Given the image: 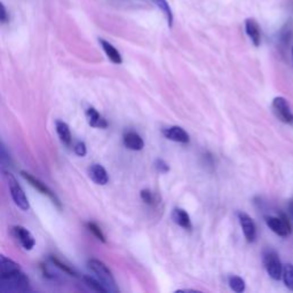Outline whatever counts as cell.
<instances>
[{
  "instance_id": "cell-2",
  "label": "cell",
  "mask_w": 293,
  "mask_h": 293,
  "mask_svg": "<svg viewBox=\"0 0 293 293\" xmlns=\"http://www.w3.org/2000/svg\"><path fill=\"white\" fill-rule=\"evenodd\" d=\"M90 270L93 272L95 277L100 280L101 284L106 288V290L108 292H118L116 280H114V276L110 272V269L102 262V261L98 259H90L87 262Z\"/></svg>"
},
{
  "instance_id": "cell-26",
  "label": "cell",
  "mask_w": 293,
  "mask_h": 293,
  "mask_svg": "<svg viewBox=\"0 0 293 293\" xmlns=\"http://www.w3.org/2000/svg\"><path fill=\"white\" fill-rule=\"evenodd\" d=\"M74 152L79 157H84L87 154V148L86 144L82 141H77L76 144H74Z\"/></svg>"
},
{
  "instance_id": "cell-13",
  "label": "cell",
  "mask_w": 293,
  "mask_h": 293,
  "mask_svg": "<svg viewBox=\"0 0 293 293\" xmlns=\"http://www.w3.org/2000/svg\"><path fill=\"white\" fill-rule=\"evenodd\" d=\"M245 32L248 36V38L251 39L254 46H260L261 44V32H260V26L258 22L254 18H248L245 21Z\"/></svg>"
},
{
  "instance_id": "cell-14",
  "label": "cell",
  "mask_w": 293,
  "mask_h": 293,
  "mask_svg": "<svg viewBox=\"0 0 293 293\" xmlns=\"http://www.w3.org/2000/svg\"><path fill=\"white\" fill-rule=\"evenodd\" d=\"M172 220L174 224L180 226L181 228L186 229V230H192V220H190V216L184 208H174L172 211Z\"/></svg>"
},
{
  "instance_id": "cell-27",
  "label": "cell",
  "mask_w": 293,
  "mask_h": 293,
  "mask_svg": "<svg viewBox=\"0 0 293 293\" xmlns=\"http://www.w3.org/2000/svg\"><path fill=\"white\" fill-rule=\"evenodd\" d=\"M50 260L53 261V264H55V266H58V268H61L63 272H66V274H70L71 276L76 275V272H74V270H72V269H71L70 267L66 266V264H63L61 262V261H58L56 258H54V256H52V258H50Z\"/></svg>"
},
{
  "instance_id": "cell-25",
  "label": "cell",
  "mask_w": 293,
  "mask_h": 293,
  "mask_svg": "<svg viewBox=\"0 0 293 293\" xmlns=\"http://www.w3.org/2000/svg\"><path fill=\"white\" fill-rule=\"evenodd\" d=\"M154 166H155L156 171L160 173H168L170 171L168 164L164 160H162V158H157L155 163H154Z\"/></svg>"
},
{
  "instance_id": "cell-6",
  "label": "cell",
  "mask_w": 293,
  "mask_h": 293,
  "mask_svg": "<svg viewBox=\"0 0 293 293\" xmlns=\"http://www.w3.org/2000/svg\"><path fill=\"white\" fill-rule=\"evenodd\" d=\"M264 221H266V224L268 226V228L274 232L276 235L282 236V237H288V235H291L292 232L291 224L285 216H268L264 218Z\"/></svg>"
},
{
  "instance_id": "cell-22",
  "label": "cell",
  "mask_w": 293,
  "mask_h": 293,
  "mask_svg": "<svg viewBox=\"0 0 293 293\" xmlns=\"http://www.w3.org/2000/svg\"><path fill=\"white\" fill-rule=\"evenodd\" d=\"M282 276L285 286H286L288 290L293 291V264H288L284 267Z\"/></svg>"
},
{
  "instance_id": "cell-3",
  "label": "cell",
  "mask_w": 293,
  "mask_h": 293,
  "mask_svg": "<svg viewBox=\"0 0 293 293\" xmlns=\"http://www.w3.org/2000/svg\"><path fill=\"white\" fill-rule=\"evenodd\" d=\"M262 261L264 269H266L269 277L274 280H280V277H282L283 267L277 252L272 250V248H268V250L264 251Z\"/></svg>"
},
{
  "instance_id": "cell-5",
  "label": "cell",
  "mask_w": 293,
  "mask_h": 293,
  "mask_svg": "<svg viewBox=\"0 0 293 293\" xmlns=\"http://www.w3.org/2000/svg\"><path fill=\"white\" fill-rule=\"evenodd\" d=\"M7 178H8V186H10V196L13 198L15 205L18 208H21L22 211H28L30 208L29 200H28V197L26 195L24 190L18 184V180L12 176V174H7Z\"/></svg>"
},
{
  "instance_id": "cell-4",
  "label": "cell",
  "mask_w": 293,
  "mask_h": 293,
  "mask_svg": "<svg viewBox=\"0 0 293 293\" xmlns=\"http://www.w3.org/2000/svg\"><path fill=\"white\" fill-rule=\"evenodd\" d=\"M272 109L277 120L286 125H293V112H291L286 98L283 96L275 98L272 100Z\"/></svg>"
},
{
  "instance_id": "cell-18",
  "label": "cell",
  "mask_w": 293,
  "mask_h": 293,
  "mask_svg": "<svg viewBox=\"0 0 293 293\" xmlns=\"http://www.w3.org/2000/svg\"><path fill=\"white\" fill-rule=\"evenodd\" d=\"M55 128H56V133L62 144L66 146H70L71 142H72V136H71L68 124L62 120H58L55 122Z\"/></svg>"
},
{
  "instance_id": "cell-7",
  "label": "cell",
  "mask_w": 293,
  "mask_h": 293,
  "mask_svg": "<svg viewBox=\"0 0 293 293\" xmlns=\"http://www.w3.org/2000/svg\"><path fill=\"white\" fill-rule=\"evenodd\" d=\"M240 224L242 227V230L245 236V238L248 243H253L256 240V226L253 221L252 218L244 212H240L238 214Z\"/></svg>"
},
{
  "instance_id": "cell-16",
  "label": "cell",
  "mask_w": 293,
  "mask_h": 293,
  "mask_svg": "<svg viewBox=\"0 0 293 293\" xmlns=\"http://www.w3.org/2000/svg\"><path fill=\"white\" fill-rule=\"evenodd\" d=\"M18 270H20L18 264L15 262L14 260L7 258L5 256L0 254V280Z\"/></svg>"
},
{
  "instance_id": "cell-10",
  "label": "cell",
  "mask_w": 293,
  "mask_h": 293,
  "mask_svg": "<svg viewBox=\"0 0 293 293\" xmlns=\"http://www.w3.org/2000/svg\"><path fill=\"white\" fill-rule=\"evenodd\" d=\"M163 136L168 138V140H171L174 142H179V144H189L190 138L189 134L186 132V130L180 128V126H171V128H164L162 130Z\"/></svg>"
},
{
  "instance_id": "cell-29",
  "label": "cell",
  "mask_w": 293,
  "mask_h": 293,
  "mask_svg": "<svg viewBox=\"0 0 293 293\" xmlns=\"http://www.w3.org/2000/svg\"><path fill=\"white\" fill-rule=\"evenodd\" d=\"M288 213H290V216H291V218L293 219V200H291L290 202H288Z\"/></svg>"
},
{
  "instance_id": "cell-12",
  "label": "cell",
  "mask_w": 293,
  "mask_h": 293,
  "mask_svg": "<svg viewBox=\"0 0 293 293\" xmlns=\"http://www.w3.org/2000/svg\"><path fill=\"white\" fill-rule=\"evenodd\" d=\"M122 142L124 146L130 150H134V152H138L142 150L144 146V141L136 132L134 130H128L125 132L124 136H122Z\"/></svg>"
},
{
  "instance_id": "cell-11",
  "label": "cell",
  "mask_w": 293,
  "mask_h": 293,
  "mask_svg": "<svg viewBox=\"0 0 293 293\" xmlns=\"http://www.w3.org/2000/svg\"><path fill=\"white\" fill-rule=\"evenodd\" d=\"M88 176L94 184L104 186L109 182V176L106 170L100 164H93L88 168Z\"/></svg>"
},
{
  "instance_id": "cell-1",
  "label": "cell",
  "mask_w": 293,
  "mask_h": 293,
  "mask_svg": "<svg viewBox=\"0 0 293 293\" xmlns=\"http://www.w3.org/2000/svg\"><path fill=\"white\" fill-rule=\"evenodd\" d=\"M30 290V280L21 269L0 280V293H20Z\"/></svg>"
},
{
  "instance_id": "cell-19",
  "label": "cell",
  "mask_w": 293,
  "mask_h": 293,
  "mask_svg": "<svg viewBox=\"0 0 293 293\" xmlns=\"http://www.w3.org/2000/svg\"><path fill=\"white\" fill-rule=\"evenodd\" d=\"M152 2L155 4L158 8H160L165 14L166 18H168V26L172 28V26H173V13H172L171 7H170V5H168V2H166V0H152Z\"/></svg>"
},
{
  "instance_id": "cell-17",
  "label": "cell",
  "mask_w": 293,
  "mask_h": 293,
  "mask_svg": "<svg viewBox=\"0 0 293 293\" xmlns=\"http://www.w3.org/2000/svg\"><path fill=\"white\" fill-rule=\"evenodd\" d=\"M98 42H100V45L102 48H104L106 56L109 58V60L112 63H114V64H120V63L122 62V58L120 53L118 52L116 47L112 46L109 42L104 40V39H100Z\"/></svg>"
},
{
  "instance_id": "cell-24",
  "label": "cell",
  "mask_w": 293,
  "mask_h": 293,
  "mask_svg": "<svg viewBox=\"0 0 293 293\" xmlns=\"http://www.w3.org/2000/svg\"><path fill=\"white\" fill-rule=\"evenodd\" d=\"M140 197H141V200H144L146 205H154V204H155V202H156V198H155V196H154L152 192V190H149V189L141 190Z\"/></svg>"
},
{
  "instance_id": "cell-8",
  "label": "cell",
  "mask_w": 293,
  "mask_h": 293,
  "mask_svg": "<svg viewBox=\"0 0 293 293\" xmlns=\"http://www.w3.org/2000/svg\"><path fill=\"white\" fill-rule=\"evenodd\" d=\"M21 176H22L23 179H24L26 181H28V184H30L31 186H32V187H34V189H37L39 192H42V195L48 196L50 198L53 200V203H54V204H56L58 208H61L60 200H58L56 198V196L54 195V192H53L52 190H50L48 187H47V186H46L45 184H42V182L40 180H38L37 178H34V176H31L30 173L21 172Z\"/></svg>"
},
{
  "instance_id": "cell-20",
  "label": "cell",
  "mask_w": 293,
  "mask_h": 293,
  "mask_svg": "<svg viewBox=\"0 0 293 293\" xmlns=\"http://www.w3.org/2000/svg\"><path fill=\"white\" fill-rule=\"evenodd\" d=\"M82 280H84L85 284L92 291L102 292V293H106V292H108V291L106 290V288L104 286V285L101 284V282L98 278H94V277H92V276H84V277H82Z\"/></svg>"
},
{
  "instance_id": "cell-21",
  "label": "cell",
  "mask_w": 293,
  "mask_h": 293,
  "mask_svg": "<svg viewBox=\"0 0 293 293\" xmlns=\"http://www.w3.org/2000/svg\"><path fill=\"white\" fill-rule=\"evenodd\" d=\"M229 286L234 292L242 293L245 291V280L240 276L232 275L229 277Z\"/></svg>"
},
{
  "instance_id": "cell-23",
  "label": "cell",
  "mask_w": 293,
  "mask_h": 293,
  "mask_svg": "<svg viewBox=\"0 0 293 293\" xmlns=\"http://www.w3.org/2000/svg\"><path fill=\"white\" fill-rule=\"evenodd\" d=\"M87 228H88V230L93 234V235L96 237V238L98 240H101L102 243H106V236H104V234L102 232V230H101V228L98 227V226L96 224H94V222H88L87 224Z\"/></svg>"
},
{
  "instance_id": "cell-15",
  "label": "cell",
  "mask_w": 293,
  "mask_h": 293,
  "mask_svg": "<svg viewBox=\"0 0 293 293\" xmlns=\"http://www.w3.org/2000/svg\"><path fill=\"white\" fill-rule=\"evenodd\" d=\"M86 118L90 126L95 128H108V122L101 116L100 112L94 108H88L86 110Z\"/></svg>"
},
{
  "instance_id": "cell-28",
  "label": "cell",
  "mask_w": 293,
  "mask_h": 293,
  "mask_svg": "<svg viewBox=\"0 0 293 293\" xmlns=\"http://www.w3.org/2000/svg\"><path fill=\"white\" fill-rule=\"evenodd\" d=\"M7 21H8V14L4 4L0 2V23H6Z\"/></svg>"
},
{
  "instance_id": "cell-9",
  "label": "cell",
  "mask_w": 293,
  "mask_h": 293,
  "mask_svg": "<svg viewBox=\"0 0 293 293\" xmlns=\"http://www.w3.org/2000/svg\"><path fill=\"white\" fill-rule=\"evenodd\" d=\"M12 230H13V235L15 236V238L20 242V244L22 245V248L24 250H32L36 245V240L32 234L28 230L26 227H23V226H15Z\"/></svg>"
},
{
  "instance_id": "cell-30",
  "label": "cell",
  "mask_w": 293,
  "mask_h": 293,
  "mask_svg": "<svg viewBox=\"0 0 293 293\" xmlns=\"http://www.w3.org/2000/svg\"><path fill=\"white\" fill-rule=\"evenodd\" d=\"M292 55H293V48H292Z\"/></svg>"
}]
</instances>
